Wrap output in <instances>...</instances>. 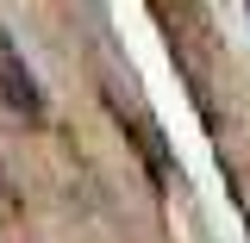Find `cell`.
<instances>
[{"mask_svg": "<svg viewBox=\"0 0 250 243\" xmlns=\"http://www.w3.org/2000/svg\"><path fill=\"white\" fill-rule=\"evenodd\" d=\"M0 81H6V100H13L25 119L44 112V93H38V81H31V69L19 62V50H13V37H6V31H0Z\"/></svg>", "mask_w": 250, "mask_h": 243, "instance_id": "cell-1", "label": "cell"}]
</instances>
